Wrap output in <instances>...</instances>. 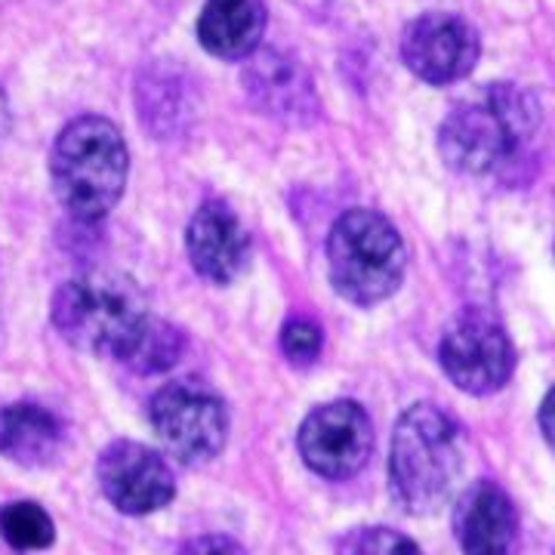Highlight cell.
I'll use <instances>...</instances> for the list:
<instances>
[{
	"instance_id": "6da1fadb",
	"label": "cell",
	"mask_w": 555,
	"mask_h": 555,
	"mask_svg": "<svg viewBox=\"0 0 555 555\" xmlns=\"http://www.w3.org/2000/svg\"><path fill=\"white\" fill-rule=\"evenodd\" d=\"M540 130L537 102L513 83H494L456 105L438 130L441 158L456 173L513 177L528 160Z\"/></svg>"
},
{
	"instance_id": "277c9868",
	"label": "cell",
	"mask_w": 555,
	"mask_h": 555,
	"mask_svg": "<svg viewBox=\"0 0 555 555\" xmlns=\"http://www.w3.org/2000/svg\"><path fill=\"white\" fill-rule=\"evenodd\" d=\"M130 173L127 142L112 120L80 115L53 142L50 177L65 214L102 219L124 195Z\"/></svg>"
},
{
	"instance_id": "30bf717a",
	"label": "cell",
	"mask_w": 555,
	"mask_h": 555,
	"mask_svg": "<svg viewBox=\"0 0 555 555\" xmlns=\"http://www.w3.org/2000/svg\"><path fill=\"white\" fill-rule=\"evenodd\" d=\"M481 40L476 28L454 13H423L401 35V60L426 83H456L476 68Z\"/></svg>"
},
{
	"instance_id": "2e32d148",
	"label": "cell",
	"mask_w": 555,
	"mask_h": 555,
	"mask_svg": "<svg viewBox=\"0 0 555 555\" xmlns=\"http://www.w3.org/2000/svg\"><path fill=\"white\" fill-rule=\"evenodd\" d=\"M0 537L7 546L20 550V553H38L53 546L56 540V525L47 516V509L31 503V500H20V503H7L0 509Z\"/></svg>"
},
{
	"instance_id": "3957f363",
	"label": "cell",
	"mask_w": 555,
	"mask_h": 555,
	"mask_svg": "<svg viewBox=\"0 0 555 555\" xmlns=\"http://www.w3.org/2000/svg\"><path fill=\"white\" fill-rule=\"evenodd\" d=\"M53 327L65 343L90 356L127 361L149 327V306L133 281L120 275H78L65 281L53 306Z\"/></svg>"
},
{
	"instance_id": "7402d4cb",
	"label": "cell",
	"mask_w": 555,
	"mask_h": 555,
	"mask_svg": "<svg viewBox=\"0 0 555 555\" xmlns=\"http://www.w3.org/2000/svg\"><path fill=\"white\" fill-rule=\"evenodd\" d=\"M3 127H7V105H3V96H0V133H3Z\"/></svg>"
},
{
	"instance_id": "ba28073f",
	"label": "cell",
	"mask_w": 555,
	"mask_h": 555,
	"mask_svg": "<svg viewBox=\"0 0 555 555\" xmlns=\"http://www.w3.org/2000/svg\"><path fill=\"white\" fill-rule=\"evenodd\" d=\"M374 423L356 401L321 404L299 426L302 463L321 478L358 476L374 454Z\"/></svg>"
},
{
	"instance_id": "9a60e30c",
	"label": "cell",
	"mask_w": 555,
	"mask_h": 555,
	"mask_svg": "<svg viewBox=\"0 0 555 555\" xmlns=\"http://www.w3.org/2000/svg\"><path fill=\"white\" fill-rule=\"evenodd\" d=\"M62 451V423L47 408L20 401L0 411V454L20 466H47Z\"/></svg>"
},
{
	"instance_id": "5bb4252c",
	"label": "cell",
	"mask_w": 555,
	"mask_h": 555,
	"mask_svg": "<svg viewBox=\"0 0 555 555\" xmlns=\"http://www.w3.org/2000/svg\"><path fill=\"white\" fill-rule=\"evenodd\" d=\"M266 35L262 0H207L198 20L201 47L219 60L254 56Z\"/></svg>"
},
{
	"instance_id": "4fadbf2b",
	"label": "cell",
	"mask_w": 555,
	"mask_h": 555,
	"mask_svg": "<svg viewBox=\"0 0 555 555\" xmlns=\"http://www.w3.org/2000/svg\"><path fill=\"white\" fill-rule=\"evenodd\" d=\"M247 90L250 100L257 102L266 115L281 120L309 118L315 108V87L306 75V68L284 53H262L257 50L254 56H247Z\"/></svg>"
},
{
	"instance_id": "52a82bcc",
	"label": "cell",
	"mask_w": 555,
	"mask_h": 555,
	"mask_svg": "<svg viewBox=\"0 0 555 555\" xmlns=\"http://www.w3.org/2000/svg\"><path fill=\"white\" fill-rule=\"evenodd\" d=\"M438 361L448 379L469 396H491L516 371V349L506 331L485 312L454 318L438 343Z\"/></svg>"
},
{
	"instance_id": "d6986e66",
	"label": "cell",
	"mask_w": 555,
	"mask_h": 555,
	"mask_svg": "<svg viewBox=\"0 0 555 555\" xmlns=\"http://www.w3.org/2000/svg\"><path fill=\"white\" fill-rule=\"evenodd\" d=\"M324 346V334L315 321L309 318H291L281 331V352L287 356V361H294L299 367L312 364L321 356Z\"/></svg>"
},
{
	"instance_id": "ffe728a7",
	"label": "cell",
	"mask_w": 555,
	"mask_h": 555,
	"mask_svg": "<svg viewBox=\"0 0 555 555\" xmlns=\"http://www.w3.org/2000/svg\"><path fill=\"white\" fill-rule=\"evenodd\" d=\"M177 555H247V553L241 550V543H235L232 537L201 534V537H192L189 543H182Z\"/></svg>"
},
{
	"instance_id": "8fae6325",
	"label": "cell",
	"mask_w": 555,
	"mask_h": 555,
	"mask_svg": "<svg viewBox=\"0 0 555 555\" xmlns=\"http://www.w3.org/2000/svg\"><path fill=\"white\" fill-rule=\"evenodd\" d=\"M185 250L204 281L229 284L250 259V235L225 201H204L189 222Z\"/></svg>"
},
{
	"instance_id": "7c38bea8",
	"label": "cell",
	"mask_w": 555,
	"mask_h": 555,
	"mask_svg": "<svg viewBox=\"0 0 555 555\" xmlns=\"http://www.w3.org/2000/svg\"><path fill=\"white\" fill-rule=\"evenodd\" d=\"M454 534L466 555H509L518 534V516L509 494L496 481L469 485L454 513Z\"/></svg>"
},
{
	"instance_id": "e0dca14e",
	"label": "cell",
	"mask_w": 555,
	"mask_h": 555,
	"mask_svg": "<svg viewBox=\"0 0 555 555\" xmlns=\"http://www.w3.org/2000/svg\"><path fill=\"white\" fill-rule=\"evenodd\" d=\"M182 349H185V339H182L177 327L167 324V321L152 318L149 327H145V334L139 337L133 352H130V358L124 364L130 371H137V374H160V371H167V367L177 364Z\"/></svg>"
},
{
	"instance_id": "8992f818",
	"label": "cell",
	"mask_w": 555,
	"mask_h": 555,
	"mask_svg": "<svg viewBox=\"0 0 555 555\" xmlns=\"http://www.w3.org/2000/svg\"><path fill=\"white\" fill-rule=\"evenodd\" d=\"M155 436L167 454L201 466L225 448L229 438V408L214 386L204 379H177L167 383L149 404Z\"/></svg>"
},
{
	"instance_id": "ac0fdd59",
	"label": "cell",
	"mask_w": 555,
	"mask_h": 555,
	"mask_svg": "<svg viewBox=\"0 0 555 555\" xmlns=\"http://www.w3.org/2000/svg\"><path fill=\"white\" fill-rule=\"evenodd\" d=\"M337 555H423V550L401 531L374 525V528H356L339 537Z\"/></svg>"
},
{
	"instance_id": "44dd1931",
	"label": "cell",
	"mask_w": 555,
	"mask_h": 555,
	"mask_svg": "<svg viewBox=\"0 0 555 555\" xmlns=\"http://www.w3.org/2000/svg\"><path fill=\"white\" fill-rule=\"evenodd\" d=\"M540 429H543L550 448L555 451V389L543 398V404H540Z\"/></svg>"
},
{
	"instance_id": "9c48e42d",
	"label": "cell",
	"mask_w": 555,
	"mask_h": 555,
	"mask_svg": "<svg viewBox=\"0 0 555 555\" xmlns=\"http://www.w3.org/2000/svg\"><path fill=\"white\" fill-rule=\"evenodd\" d=\"M96 478L105 500L127 516H149L177 494V478L167 460L130 438H118L102 451Z\"/></svg>"
},
{
	"instance_id": "7a4b0ae2",
	"label": "cell",
	"mask_w": 555,
	"mask_h": 555,
	"mask_svg": "<svg viewBox=\"0 0 555 555\" xmlns=\"http://www.w3.org/2000/svg\"><path fill=\"white\" fill-rule=\"evenodd\" d=\"M463 478V429L438 404H414L398 416L389 448V488L401 509L429 516Z\"/></svg>"
},
{
	"instance_id": "5b68a950",
	"label": "cell",
	"mask_w": 555,
	"mask_h": 555,
	"mask_svg": "<svg viewBox=\"0 0 555 555\" xmlns=\"http://www.w3.org/2000/svg\"><path fill=\"white\" fill-rule=\"evenodd\" d=\"M327 269L339 297L367 309L401 287L408 250L386 217L374 210H346L327 235Z\"/></svg>"
}]
</instances>
